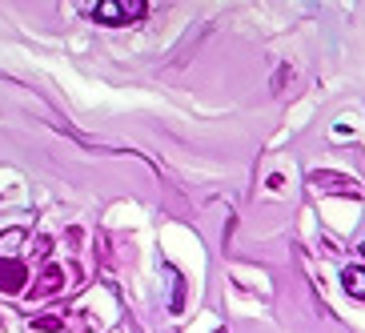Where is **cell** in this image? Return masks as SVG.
Wrapping results in <instances>:
<instances>
[{"instance_id":"4","label":"cell","mask_w":365,"mask_h":333,"mask_svg":"<svg viewBox=\"0 0 365 333\" xmlns=\"http://www.w3.org/2000/svg\"><path fill=\"white\" fill-rule=\"evenodd\" d=\"M24 281H29V269L16 257H0V290L4 293H24Z\"/></svg>"},{"instance_id":"5","label":"cell","mask_w":365,"mask_h":333,"mask_svg":"<svg viewBox=\"0 0 365 333\" xmlns=\"http://www.w3.org/2000/svg\"><path fill=\"white\" fill-rule=\"evenodd\" d=\"M341 285L354 301H365V265H345L341 269Z\"/></svg>"},{"instance_id":"7","label":"cell","mask_w":365,"mask_h":333,"mask_svg":"<svg viewBox=\"0 0 365 333\" xmlns=\"http://www.w3.org/2000/svg\"><path fill=\"white\" fill-rule=\"evenodd\" d=\"M24 237H29L24 229H9V233H0V257H12V253H16L12 245H21Z\"/></svg>"},{"instance_id":"2","label":"cell","mask_w":365,"mask_h":333,"mask_svg":"<svg viewBox=\"0 0 365 333\" xmlns=\"http://www.w3.org/2000/svg\"><path fill=\"white\" fill-rule=\"evenodd\" d=\"M309 185L317 189V193H325V197H349V201H357V197H361V189H357L354 177L333 173V169H313L309 173Z\"/></svg>"},{"instance_id":"1","label":"cell","mask_w":365,"mask_h":333,"mask_svg":"<svg viewBox=\"0 0 365 333\" xmlns=\"http://www.w3.org/2000/svg\"><path fill=\"white\" fill-rule=\"evenodd\" d=\"M88 12H93L97 24H133L149 12V4H145V0H101V4H93Z\"/></svg>"},{"instance_id":"3","label":"cell","mask_w":365,"mask_h":333,"mask_svg":"<svg viewBox=\"0 0 365 333\" xmlns=\"http://www.w3.org/2000/svg\"><path fill=\"white\" fill-rule=\"evenodd\" d=\"M65 290V265H44L41 277L33 281V290H29V297L41 301V297H53V293Z\"/></svg>"},{"instance_id":"6","label":"cell","mask_w":365,"mask_h":333,"mask_svg":"<svg viewBox=\"0 0 365 333\" xmlns=\"http://www.w3.org/2000/svg\"><path fill=\"white\" fill-rule=\"evenodd\" d=\"M29 325H33L36 333H65L68 322H65V313H44V317H33Z\"/></svg>"},{"instance_id":"8","label":"cell","mask_w":365,"mask_h":333,"mask_svg":"<svg viewBox=\"0 0 365 333\" xmlns=\"http://www.w3.org/2000/svg\"><path fill=\"white\" fill-rule=\"evenodd\" d=\"M357 249H361V257H365V241H361V245H357Z\"/></svg>"}]
</instances>
